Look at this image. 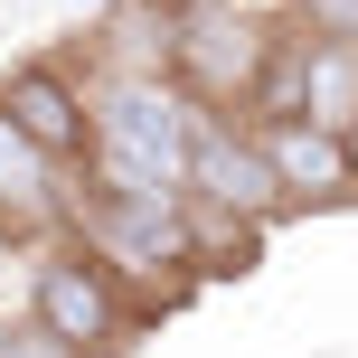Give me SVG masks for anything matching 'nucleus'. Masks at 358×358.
<instances>
[{"instance_id":"6e6552de","label":"nucleus","mask_w":358,"mask_h":358,"mask_svg":"<svg viewBox=\"0 0 358 358\" xmlns=\"http://www.w3.org/2000/svg\"><path fill=\"white\" fill-rule=\"evenodd\" d=\"M179 208H189V273L198 283H245L264 264V217L217 208V198H179Z\"/></svg>"},{"instance_id":"f03ea898","label":"nucleus","mask_w":358,"mask_h":358,"mask_svg":"<svg viewBox=\"0 0 358 358\" xmlns=\"http://www.w3.org/2000/svg\"><path fill=\"white\" fill-rule=\"evenodd\" d=\"M273 19H255V10H189L179 0V48H170V85L189 94V104H227V113H245L255 104V76H264V57H273Z\"/></svg>"},{"instance_id":"0eeeda50","label":"nucleus","mask_w":358,"mask_h":358,"mask_svg":"<svg viewBox=\"0 0 358 358\" xmlns=\"http://www.w3.org/2000/svg\"><path fill=\"white\" fill-rule=\"evenodd\" d=\"M170 48H179V0H104L94 76H170Z\"/></svg>"},{"instance_id":"f8f14e48","label":"nucleus","mask_w":358,"mask_h":358,"mask_svg":"<svg viewBox=\"0 0 358 358\" xmlns=\"http://www.w3.org/2000/svg\"><path fill=\"white\" fill-rule=\"evenodd\" d=\"M340 142H349V179H358V113H349V123H340Z\"/></svg>"},{"instance_id":"9d476101","label":"nucleus","mask_w":358,"mask_h":358,"mask_svg":"<svg viewBox=\"0 0 358 358\" xmlns=\"http://www.w3.org/2000/svg\"><path fill=\"white\" fill-rule=\"evenodd\" d=\"M292 10H302L311 38H349V48H358V0H292Z\"/></svg>"},{"instance_id":"9b49d317","label":"nucleus","mask_w":358,"mask_h":358,"mask_svg":"<svg viewBox=\"0 0 358 358\" xmlns=\"http://www.w3.org/2000/svg\"><path fill=\"white\" fill-rule=\"evenodd\" d=\"M19 358H94V349H76V340H57L48 321H19Z\"/></svg>"},{"instance_id":"20e7f679","label":"nucleus","mask_w":358,"mask_h":358,"mask_svg":"<svg viewBox=\"0 0 358 358\" xmlns=\"http://www.w3.org/2000/svg\"><path fill=\"white\" fill-rule=\"evenodd\" d=\"M94 142L179 179L189 170V94L170 76H94Z\"/></svg>"},{"instance_id":"f257e3e1","label":"nucleus","mask_w":358,"mask_h":358,"mask_svg":"<svg viewBox=\"0 0 358 358\" xmlns=\"http://www.w3.org/2000/svg\"><path fill=\"white\" fill-rule=\"evenodd\" d=\"M29 321H48L57 340L104 358V349H123L132 330H142V311L123 302V273H113L85 236L57 227V236H38V255H29Z\"/></svg>"},{"instance_id":"1a4fd4ad","label":"nucleus","mask_w":358,"mask_h":358,"mask_svg":"<svg viewBox=\"0 0 358 358\" xmlns=\"http://www.w3.org/2000/svg\"><path fill=\"white\" fill-rule=\"evenodd\" d=\"M302 113L311 123H349L358 113V48L349 38H311L302 29Z\"/></svg>"},{"instance_id":"423d86ee","label":"nucleus","mask_w":358,"mask_h":358,"mask_svg":"<svg viewBox=\"0 0 358 358\" xmlns=\"http://www.w3.org/2000/svg\"><path fill=\"white\" fill-rule=\"evenodd\" d=\"M255 142H264V161H273V179H283L292 208H340V198H358L340 123H311V113H264V123H255Z\"/></svg>"},{"instance_id":"7ed1b4c3","label":"nucleus","mask_w":358,"mask_h":358,"mask_svg":"<svg viewBox=\"0 0 358 358\" xmlns=\"http://www.w3.org/2000/svg\"><path fill=\"white\" fill-rule=\"evenodd\" d=\"M179 189L217 198V208H245V217H264V227L292 217V198H283V179H273L264 142H255V123L227 113V104H189V170H179Z\"/></svg>"},{"instance_id":"ddd939ff","label":"nucleus","mask_w":358,"mask_h":358,"mask_svg":"<svg viewBox=\"0 0 358 358\" xmlns=\"http://www.w3.org/2000/svg\"><path fill=\"white\" fill-rule=\"evenodd\" d=\"M76 10H104V0H76Z\"/></svg>"},{"instance_id":"39448f33","label":"nucleus","mask_w":358,"mask_h":358,"mask_svg":"<svg viewBox=\"0 0 358 358\" xmlns=\"http://www.w3.org/2000/svg\"><path fill=\"white\" fill-rule=\"evenodd\" d=\"M0 113H10L57 170H85V151H94V85L85 76H66L57 57H19V66L0 76Z\"/></svg>"}]
</instances>
